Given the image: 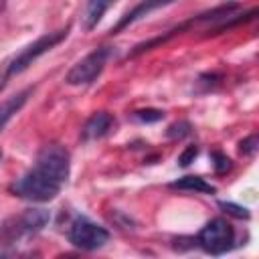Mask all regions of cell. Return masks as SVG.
<instances>
[{"label": "cell", "instance_id": "17", "mask_svg": "<svg viewBox=\"0 0 259 259\" xmlns=\"http://www.w3.org/2000/svg\"><path fill=\"white\" fill-rule=\"evenodd\" d=\"M212 158H214V170H217L219 174H223V172H227V170L231 168V160H229L227 156H223L221 152H214Z\"/></svg>", "mask_w": 259, "mask_h": 259}, {"label": "cell", "instance_id": "13", "mask_svg": "<svg viewBox=\"0 0 259 259\" xmlns=\"http://www.w3.org/2000/svg\"><path fill=\"white\" fill-rule=\"evenodd\" d=\"M134 117L140 119V121L152 123V121H160L164 117V111H160V109H140V111H134Z\"/></svg>", "mask_w": 259, "mask_h": 259}, {"label": "cell", "instance_id": "8", "mask_svg": "<svg viewBox=\"0 0 259 259\" xmlns=\"http://www.w3.org/2000/svg\"><path fill=\"white\" fill-rule=\"evenodd\" d=\"M113 127V117L107 113V111H99V113H93L87 121H85V125H83V132H81V136H83V140H99V138H103L105 134H109V130Z\"/></svg>", "mask_w": 259, "mask_h": 259}, {"label": "cell", "instance_id": "2", "mask_svg": "<svg viewBox=\"0 0 259 259\" xmlns=\"http://www.w3.org/2000/svg\"><path fill=\"white\" fill-rule=\"evenodd\" d=\"M51 214L45 208H26L18 217H12L0 225V241L2 243H14L20 237L38 233L47 223Z\"/></svg>", "mask_w": 259, "mask_h": 259}, {"label": "cell", "instance_id": "4", "mask_svg": "<svg viewBox=\"0 0 259 259\" xmlns=\"http://www.w3.org/2000/svg\"><path fill=\"white\" fill-rule=\"evenodd\" d=\"M34 168L45 172L49 178L57 180L59 184H65L71 172V158L69 152L61 144H47L38 150Z\"/></svg>", "mask_w": 259, "mask_h": 259}, {"label": "cell", "instance_id": "1", "mask_svg": "<svg viewBox=\"0 0 259 259\" xmlns=\"http://www.w3.org/2000/svg\"><path fill=\"white\" fill-rule=\"evenodd\" d=\"M63 184H59L57 180L49 178L45 172H40L38 168H30L28 172H24L14 184H12V192L14 196L32 200V202H49L53 200L59 192H61Z\"/></svg>", "mask_w": 259, "mask_h": 259}, {"label": "cell", "instance_id": "5", "mask_svg": "<svg viewBox=\"0 0 259 259\" xmlns=\"http://www.w3.org/2000/svg\"><path fill=\"white\" fill-rule=\"evenodd\" d=\"M233 243H235V231L221 217L208 221L200 229V233H198V245L206 253H210V255H223V253H227L233 247Z\"/></svg>", "mask_w": 259, "mask_h": 259}, {"label": "cell", "instance_id": "14", "mask_svg": "<svg viewBox=\"0 0 259 259\" xmlns=\"http://www.w3.org/2000/svg\"><path fill=\"white\" fill-rule=\"evenodd\" d=\"M190 130H192V127H190L188 121H176V123H172V125L168 127V138H172V140H180V138L188 136Z\"/></svg>", "mask_w": 259, "mask_h": 259}, {"label": "cell", "instance_id": "9", "mask_svg": "<svg viewBox=\"0 0 259 259\" xmlns=\"http://www.w3.org/2000/svg\"><path fill=\"white\" fill-rule=\"evenodd\" d=\"M174 0H142L132 12H127L113 28H111V32L113 34H117L119 30H123L125 26H130L132 22H136V20H140L142 16H148L150 12H154V10H158V8H162V6H166V4H172Z\"/></svg>", "mask_w": 259, "mask_h": 259}, {"label": "cell", "instance_id": "3", "mask_svg": "<svg viewBox=\"0 0 259 259\" xmlns=\"http://www.w3.org/2000/svg\"><path fill=\"white\" fill-rule=\"evenodd\" d=\"M67 34H69V26L67 28H61V30H55V32H47V34H42V36H38L34 42H30L28 47H24L12 61H10V65H8V69H6V75H4V79H8V77H12V75H18V73H22L24 69H28L40 55H45V53H49L51 49H55L61 40H65L67 38Z\"/></svg>", "mask_w": 259, "mask_h": 259}, {"label": "cell", "instance_id": "18", "mask_svg": "<svg viewBox=\"0 0 259 259\" xmlns=\"http://www.w3.org/2000/svg\"><path fill=\"white\" fill-rule=\"evenodd\" d=\"M196 154H198V148H196V146H188V148H186V150L180 154V158H178L180 166H188L190 162H194Z\"/></svg>", "mask_w": 259, "mask_h": 259}, {"label": "cell", "instance_id": "6", "mask_svg": "<svg viewBox=\"0 0 259 259\" xmlns=\"http://www.w3.org/2000/svg\"><path fill=\"white\" fill-rule=\"evenodd\" d=\"M107 59H109V49L107 47L95 49L93 53H89L87 57H83L79 63H75L71 67L65 81L69 85H89V83H93L101 75V71L105 69Z\"/></svg>", "mask_w": 259, "mask_h": 259}, {"label": "cell", "instance_id": "15", "mask_svg": "<svg viewBox=\"0 0 259 259\" xmlns=\"http://www.w3.org/2000/svg\"><path fill=\"white\" fill-rule=\"evenodd\" d=\"M219 206L225 212H229V214H233L237 219H249V210L245 206H239V204H233V202H219Z\"/></svg>", "mask_w": 259, "mask_h": 259}, {"label": "cell", "instance_id": "16", "mask_svg": "<svg viewBox=\"0 0 259 259\" xmlns=\"http://www.w3.org/2000/svg\"><path fill=\"white\" fill-rule=\"evenodd\" d=\"M257 146H259L257 136H249V138H245V140L241 142V152H243V154H247V156H255Z\"/></svg>", "mask_w": 259, "mask_h": 259}, {"label": "cell", "instance_id": "11", "mask_svg": "<svg viewBox=\"0 0 259 259\" xmlns=\"http://www.w3.org/2000/svg\"><path fill=\"white\" fill-rule=\"evenodd\" d=\"M28 95H30V89H24V91L16 93L14 97L6 99V101L0 105V132H2V127L8 123V119H10V117H12L16 111H20V107L26 103Z\"/></svg>", "mask_w": 259, "mask_h": 259}, {"label": "cell", "instance_id": "10", "mask_svg": "<svg viewBox=\"0 0 259 259\" xmlns=\"http://www.w3.org/2000/svg\"><path fill=\"white\" fill-rule=\"evenodd\" d=\"M117 0H87L83 14H81V22L85 30H93L97 26V22L103 18V14L115 4Z\"/></svg>", "mask_w": 259, "mask_h": 259}, {"label": "cell", "instance_id": "7", "mask_svg": "<svg viewBox=\"0 0 259 259\" xmlns=\"http://www.w3.org/2000/svg\"><path fill=\"white\" fill-rule=\"evenodd\" d=\"M69 241L83 251H95V249H101L109 241V233H107V229L99 227L97 223H93L85 217H79L71 223Z\"/></svg>", "mask_w": 259, "mask_h": 259}, {"label": "cell", "instance_id": "12", "mask_svg": "<svg viewBox=\"0 0 259 259\" xmlns=\"http://www.w3.org/2000/svg\"><path fill=\"white\" fill-rule=\"evenodd\" d=\"M172 188H180V190H192V192H202V194H214V186L208 184L204 178L200 176H184L176 182H172Z\"/></svg>", "mask_w": 259, "mask_h": 259}, {"label": "cell", "instance_id": "19", "mask_svg": "<svg viewBox=\"0 0 259 259\" xmlns=\"http://www.w3.org/2000/svg\"><path fill=\"white\" fill-rule=\"evenodd\" d=\"M0 158H2V152H0Z\"/></svg>", "mask_w": 259, "mask_h": 259}]
</instances>
